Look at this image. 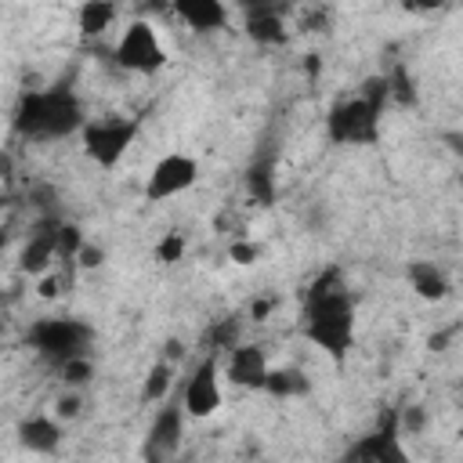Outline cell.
<instances>
[{"mask_svg":"<svg viewBox=\"0 0 463 463\" xmlns=\"http://www.w3.org/2000/svg\"><path fill=\"white\" fill-rule=\"evenodd\" d=\"M58 228H61V221H43V224H36L29 232V239H25L22 253H18V268L25 275L40 279V275H47L54 268V260H58Z\"/></svg>","mask_w":463,"mask_h":463,"instance_id":"obj_12","label":"cell"},{"mask_svg":"<svg viewBox=\"0 0 463 463\" xmlns=\"http://www.w3.org/2000/svg\"><path fill=\"white\" fill-rule=\"evenodd\" d=\"M456 329H459V326H452V329H445V333H434V336L427 340V344H430V351H445V344H449V336H452Z\"/></svg>","mask_w":463,"mask_h":463,"instance_id":"obj_31","label":"cell"},{"mask_svg":"<svg viewBox=\"0 0 463 463\" xmlns=\"http://www.w3.org/2000/svg\"><path fill=\"white\" fill-rule=\"evenodd\" d=\"M58 380H61L65 387H87V383L94 380V362H90L87 354L69 358L65 365H58Z\"/></svg>","mask_w":463,"mask_h":463,"instance_id":"obj_22","label":"cell"},{"mask_svg":"<svg viewBox=\"0 0 463 463\" xmlns=\"http://www.w3.org/2000/svg\"><path fill=\"white\" fill-rule=\"evenodd\" d=\"M239 329H242L239 315H224V318L213 322V329H210V347H213V351H232V347L239 344Z\"/></svg>","mask_w":463,"mask_h":463,"instance_id":"obj_23","label":"cell"},{"mask_svg":"<svg viewBox=\"0 0 463 463\" xmlns=\"http://www.w3.org/2000/svg\"><path fill=\"white\" fill-rule=\"evenodd\" d=\"M242 29L260 47H282L289 40L286 14H279V11H246L242 14Z\"/></svg>","mask_w":463,"mask_h":463,"instance_id":"obj_16","label":"cell"},{"mask_svg":"<svg viewBox=\"0 0 463 463\" xmlns=\"http://www.w3.org/2000/svg\"><path fill=\"white\" fill-rule=\"evenodd\" d=\"M112 58H116L119 69L137 72V76H156V72L166 69V61H170V58H166V47H163V40H159V33H156V25L145 22V18H134V22L123 29V36H119L116 51H112Z\"/></svg>","mask_w":463,"mask_h":463,"instance_id":"obj_6","label":"cell"},{"mask_svg":"<svg viewBox=\"0 0 463 463\" xmlns=\"http://www.w3.org/2000/svg\"><path fill=\"white\" fill-rule=\"evenodd\" d=\"M184 351H181V340H166V354L163 358H170V362H177Z\"/></svg>","mask_w":463,"mask_h":463,"instance_id":"obj_32","label":"cell"},{"mask_svg":"<svg viewBox=\"0 0 463 463\" xmlns=\"http://www.w3.org/2000/svg\"><path fill=\"white\" fill-rule=\"evenodd\" d=\"M449 0H402V7L405 11H412V14H427V11H441Z\"/></svg>","mask_w":463,"mask_h":463,"instance_id":"obj_30","label":"cell"},{"mask_svg":"<svg viewBox=\"0 0 463 463\" xmlns=\"http://www.w3.org/2000/svg\"><path fill=\"white\" fill-rule=\"evenodd\" d=\"M170 391H174V362L170 358H159L148 369L145 383H141V402H166Z\"/></svg>","mask_w":463,"mask_h":463,"instance_id":"obj_19","label":"cell"},{"mask_svg":"<svg viewBox=\"0 0 463 463\" xmlns=\"http://www.w3.org/2000/svg\"><path fill=\"white\" fill-rule=\"evenodd\" d=\"M116 14H119L116 0H83L76 11V29L80 36H101L105 29H112Z\"/></svg>","mask_w":463,"mask_h":463,"instance_id":"obj_18","label":"cell"},{"mask_svg":"<svg viewBox=\"0 0 463 463\" xmlns=\"http://www.w3.org/2000/svg\"><path fill=\"white\" fill-rule=\"evenodd\" d=\"M166 7L195 33H221L228 25L224 0H166Z\"/></svg>","mask_w":463,"mask_h":463,"instance_id":"obj_13","label":"cell"},{"mask_svg":"<svg viewBox=\"0 0 463 463\" xmlns=\"http://www.w3.org/2000/svg\"><path fill=\"white\" fill-rule=\"evenodd\" d=\"M61 286H65V279H61L58 271H47V275H40V286H36V293H40L43 300H54L58 293H65Z\"/></svg>","mask_w":463,"mask_h":463,"instance_id":"obj_28","label":"cell"},{"mask_svg":"<svg viewBox=\"0 0 463 463\" xmlns=\"http://www.w3.org/2000/svg\"><path fill=\"white\" fill-rule=\"evenodd\" d=\"M101 264H105V250H101V246H94V242H83V246H80V253H76V268L94 271V268H101Z\"/></svg>","mask_w":463,"mask_h":463,"instance_id":"obj_27","label":"cell"},{"mask_svg":"<svg viewBox=\"0 0 463 463\" xmlns=\"http://www.w3.org/2000/svg\"><path fill=\"white\" fill-rule=\"evenodd\" d=\"M264 394H271V398H304V394H311V376L304 369H297V365L268 369Z\"/></svg>","mask_w":463,"mask_h":463,"instance_id":"obj_17","label":"cell"},{"mask_svg":"<svg viewBox=\"0 0 463 463\" xmlns=\"http://www.w3.org/2000/svg\"><path fill=\"white\" fill-rule=\"evenodd\" d=\"M246 188H250L253 203L271 206L275 203V174H271V166L268 163H253L250 174H246Z\"/></svg>","mask_w":463,"mask_h":463,"instance_id":"obj_20","label":"cell"},{"mask_svg":"<svg viewBox=\"0 0 463 463\" xmlns=\"http://www.w3.org/2000/svg\"><path fill=\"white\" fill-rule=\"evenodd\" d=\"M14 134L29 141H61L83 130L87 112L69 83H51L43 90H25L14 105Z\"/></svg>","mask_w":463,"mask_h":463,"instance_id":"obj_2","label":"cell"},{"mask_svg":"<svg viewBox=\"0 0 463 463\" xmlns=\"http://www.w3.org/2000/svg\"><path fill=\"white\" fill-rule=\"evenodd\" d=\"M25 344L43 358L51 362L54 369L65 365L69 358H80L90 351L94 344V326L83 322V318H72V315H43L36 318L29 329H25Z\"/></svg>","mask_w":463,"mask_h":463,"instance_id":"obj_4","label":"cell"},{"mask_svg":"<svg viewBox=\"0 0 463 463\" xmlns=\"http://www.w3.org/2000/svg\"><path fill=\"white\" fill-rule=\"evenodd\" d=\"M83 405H87L83 387H69L65 394H58V402H54V416H58L61 423H69V420H76V416L83 412Z\"/></svg>","mask_w":463,"mask_h":463,"instance_id":"obj_25","label":"cell"},{"mask_svg":"<svg viewBox=\"0 0 463 463\" xmlns=\"http://www.w3.org/2000/svg\"><path fill=\"white\" fill-rule=\"evenodd\" d=\"M383 109L369 101L362 90L351 98H336L326 112V137L333 145H376Z\"/></svg>","mask_w":463,"mask_h":463,"instance_id":"obj_5","label":"cell"},{"mask_svg":"<svg viewBox=\"0 0 463 463\" xmlns=\"http://www.w3.org/2000/svg\"><path fill=\"white\" fill-rule=\"evenodd\" d=\"M300 329L326 358H333L336 365L347 362V351L354 347V297L340 268H326L311 279L304 293Z\"/></svg>","mask_w":463,"mask_h":463,"instance_id":"obj_1","label":"cell"},{"mask_svg":"<svg viewBox=\"0 0 463 463\" xmlns=\"http://www.w3.org/2000/svg\"><path fill=\"white\" fill-rule=\"evenodd\" d=\"M188 242H184V232H166L159 242H156V260L159 264H177L184 257Z\"/></svg>","mask_w":463,"mask_h":463,"instance_id":"obj_24","label":"cell"},{"mask_svg":"<svg viewBox=\"0 0 463 463\" xmlns=\"http://www.w3.org/2000/svg\"><path fill=\"white\" fill-rule=\"evenodd\" d=\"M18 445L22 449H29V452H36V456H47V452H54L58 445H61V420L51 412H33V416H25L22 423H18Z\"/></svg>","mask_w":463,"mask_h":463,"instance_id":"obj_14","label":"cell"},{"mask_svg":"<svg viewBox=\"0 0 463 463\" xmlns=\"http://www.w3.org/2000/svg\"><path fill=\"white\" fill-rule=\"evenodd\" d=\"M224 380L232 387H242V391H264V380H268V351L260 344H235L232 351H224Z\"/></svg>","mask_w":463,"mask_h":463,"instance_id":"obj_11","label":"cell"},{"mask_svg":"<svg viewBox=\"0 0 463 463\" xmlns=\"http://www.w3.org/2000/svg\"><path fill=\"white\" fill-rule=\"evenodd\" d=\"M275 304H279L275 297H257V300L250 304V318H253V322H264V318H271Z\"/></svg>","mask_w":463,"mask_h":463,"instance_id":"obj_29","label":"cell"},{"mask_svg":"<svg viewBox=\"0 0 463 463\" xmlns=\"http://www.w3.org/2000/svg\"><path fill=\"white\" fill-rule=\"evenodd\" d=\"M199 181V163L188 152H166L156 159V166L145 177V199L148 203H166L181 192H188Z\"/></svg>","mask_w":463,"mask_h":463,"instance_id":"obj_7","label":"cell"},{"mask_svg":"<svg viewBox=\"0 0 463 463\" xmlns=\"http://www.w3.org/2000/svg\"><path fill=\"white\" fill-rule=\"evenodd\" d=\"M184 420H188V409L177 398H166L159 405V412L152 416L148 423V434H145V445H141V456L145 459H170L177 449H181V434H184Z\"/></svg>","mask_w":463,"mask_h":463,"instance_id":"obj_9","label":"cell"},{"mask_svg":"<svg viewBox=\"0 0 463 463\" xmlns=\"http://www.w3.org/2000/svg\"><path fill=\"white\" fill-rule=\"evenodd\" d=\"M221 362H217V351H210L195 369H192V376L184 380V387H181V402H184V409H188V416L192 420H210L217 409H221V402H224V394H221Z\"/></svg>","mask_w":463,"mask_h":463,"instance_id":"obj_8","label":"cell"},{"mask_svg":"<svg viewBox=\"0 0 463 463\" xmlns=\"http://www.w3.org/2000/svg\"><path fill=\"white\" fill-rule=\"evenodd\" d=\"M260 253H264V246H260V242H246V239H235V242L228 246V257H232L235 264H253V260H260Z\"/></svg>","mask_w":463,"mask_h":463,"instance_id":"obj_26","label":"cell"},{"mask_svg":"<svg viewBox=\"0 0 463 463\" xmlns=\"http://www.w3.org/2000/svg\"><path fill=\"white\" fill-rule=\"evenodd\" d=\"M405 279H409V286H412V293L420 300L438 304V300L449 297V279L434 260H409L405 264Z\"/></svg>","mask_w":463,"mask_h":463,"instance_id":"obj_15","label":"cell"},{"mask_svg":"<svg viewBox=\"0 0 463 463\" xmlns=\"http://www.w3.org/2000/svg\"><path fill=\"white\" fill-rule=\"evenodd\" d=\"M387 83H391V101L394 105H416V83H412V72L405 65H394L387 72Z\"/></svg>","mask_w":463,"mask_h":463,"instance_id":"obj_21","label":"cell"},{"mask_svg":"<svg viewBox=\"0 0 463 463\" xmlns=\"http://www.w3.org/2000/svg\"><path fill=\"white\" fill-rule=\"evenodd\" d=\"M347 459H362V463H405V445H402V420L398 412H383L380 427L362 434L351 449Z\"/></svg>","mask_w":463,"mask_h":463,"instance_id":"obj_10","label":"cell"},{"mask_svg":"<svg viewBox=\"0 0 463 463\" xmlns=\"http://www.w3.org/2000/svg\"><path fill=\"white\" fill-rule=\"evenodd\" d=\"M145 127V116H127V112H101L90 116L80 130L83 141V156L98 166V170H116L123 163V156L130 152V145L137 141Z\"/></svg>","mask_w":463,"mask_h":463,"instance_id":"obj_3","label":"cell"}]
</instances>
